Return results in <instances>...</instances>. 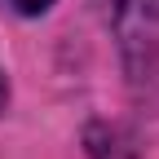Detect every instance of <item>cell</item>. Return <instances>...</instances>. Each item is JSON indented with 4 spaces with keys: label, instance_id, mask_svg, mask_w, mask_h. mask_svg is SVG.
I'll return each instance as SVG.
<instances>
[{
    "label": "cell",
    "instance_id": "6da1fadb",
    "mask_svg": "<svg viewBox=\"0 0 159 159\" xmlns=\"http://www.w3.org/2000/svg\"><path fill=\"white\" fill-rule=\"evenodd\" d=\"M115 31L128 84L142 102L159 106V0H97Z\"/></svg>",
    "mask_w": 159,
    "mask_h": 159
},
{
    "label": "cell",
    "instance_id": "7a4b0ae2",
    "mask_svg": "<svg viewBox=\"0 0 159 159\" xmlns=\"http://www.w3.org/2000/svg\"><path fill=\"white\" fill-rule=\"evenodd\" d=\"M5 5H13L18 13H27V18H35V13H44L53 0H5Z\"/></svg>",
    "mask_w": 159,
    "mask_h": 159
},
{
    "label": "cell",
    "instance_id": "3957f363",
    "mask_svg": "<svg viewBox=\"0 0 159 159\" xmlns=\"http://www.w3.org/2000/svg\"><path fill=\"white\" fill-rule=\"evenodd\" d=\"M5 102H9V84H5V75H0V111H5Z\"/></svg>",
    "mask_w": 159,
    "mask_h": 159
}]
</instances>
